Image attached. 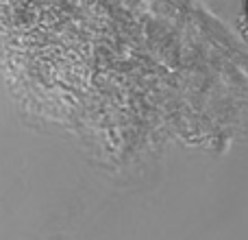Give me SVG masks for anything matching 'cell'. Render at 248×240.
<instances>
[{
  "label": "cell",
  "mask_w": 248,
  "mask_h": 240,
  "mask_svg": "<svg viewBox=\"0 0 248 240\" xmlns=\"http://www.w3.org/2000/svg\"><path fill=\"white\" fill-rule=\"evenodd\" d=\"M244 2V11H246V20H248V0H242Z\"/></svg>",
  "instance_id": "cell-1"
}]
</instances>
